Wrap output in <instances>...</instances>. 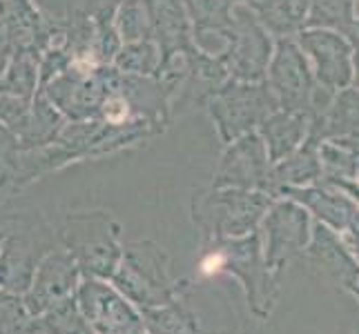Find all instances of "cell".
Masks as SVG:
<instances>
[{
	"label": "cell",
	"mask_w": 359,
	"mask_h": 334,
	"mask_svg": "<svg viewBox=\"0 0 359 334\" xmlns=\"http://www.w3.org/2000/svg\"><path fill=\"white\" fill-rule=\"evenodd\" d=\"M114 286L136 307H156L179 296V283L168 274L165 256L150 243H132L112 274Z\"/></svg>",
	"instance_id": "1"
},
{
	"label": "cell",
	"mask_w": 359,
	"mask_h": 334,
	"mask_svg": "<svg viewBox=\"0 0 359 334\" xmlns=\"http://www.w3.org/2000/svg\"><path fill=\"white\" fill-rule=\"evenodd\" d=\"M74 299L94 334H145L139 307L103 279L88 277L74 292Z\"/></svg>",
	"instance_id": "2"
},
{
	"label": "cell",
	"mask_w": 359,
	"mask_h": 334,
	"mask_svg": "<svg viewBox=\"0 0 359 334\" xmlns=\"http://www.w3.org/2000/svg\"><path fill=\"white\" fill-rule=\"evenodd\" d=\"M81 270L67 250L49 252L36 265L32 286L22 294V307L32 319L41 316L54 303L67 299L79 288Z\"/></svg>",
	"instance_id": "3"
},
{
	"label": "cell",
	"mask_w": 359,
	"mask_h": 334,
	"mask_svg": "<svg viewBox=\"0 0 359 334\" xmlns=\"http://www.w3.org/2000/svg\"><path fill=\"white\" fill-rule=\"evenodd\" d=\"M67 247V252L74 256V261L85 277L107 279L114 274L121 263L118 245L112 239V234L105 232V228L69 232Z\"/></svg>",
	"instance_id": "4"
},
{
	"label": "cell",
	"mask_w": 359,
	"mask_h": 334,
	"mask_svg": "<svg viewBox=\"0 0 359 334\" xmlns=\"http://www.w3.org/2000/svg\"><path fill=\"white\" fill-rule=\"evenodd\" d=\"M36 247L29 239L14 237L0 250V290L9 294H25L32 286L36 265H39Z\"/></svg>",
	"instance_id": "5"
},
{
	"label": "cell",
	"mask_w": 359,
	"mask_h": 334,
	"mask_svg": "<svg viewBox=\"0 0 359 334\" xmlns=\"http://www.w3.org/2000/svg\"><path fill=\"white\" fill-rule=\"evenodd\" d=\"M36 334H94L76 305L74 294L54 303L41 316H34Z\"/></svg>",
	"instance_id": "6"
},
{
	"label": "cell",
	"mask_w": 359,
	"mask_h": 334,
	"mask_svg": "<svg viewBox=\"0 0 359 334\" xmlns=\"http://www.w3.org/2000/svg\"><path fill=\"white\" fill-rule=\"evenodd\" d=\"M228 265V256L226 252H210L203 256V261L199 263V272L203 277H217L219 272H224Z\"/></svg>",
	"instance_id": "7"
}]
</instances>
